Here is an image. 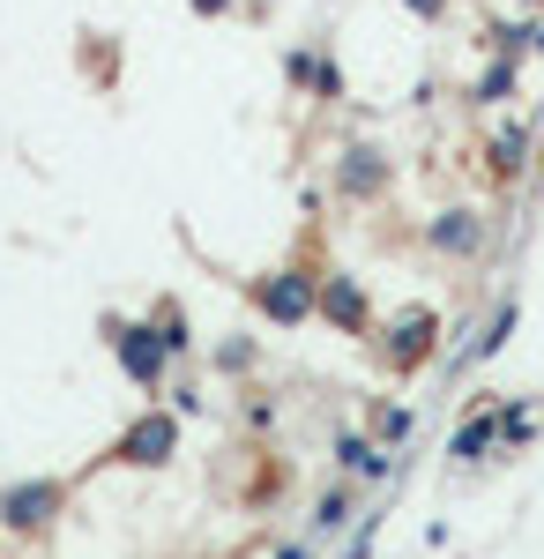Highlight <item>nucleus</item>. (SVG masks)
I'll return each mask as SVG.
<instances>
[{
	"label": "nucleus",
	"mask_w": 544,
	"mask_h": 559,
	"mask_svg": "<svg viewBox=\"0 0 544 559\" xmlns=\"http://www.w3.org/2000/svg\"><path fill=\"white\" fill-rule=\"evenodd\" d=\"M314 292H321V269H269V276H253V313L276 329H306Z\"/></svg>",
	"instance_id": "f257e3e1"
},
{
	"label": "nucleus",
	"mask_w": 544,
	"mask_h": 559,
	"mask_svg": "<svg viewBox=\"0 0 544 559\" xmlns=\"http://www.w3.org/2000/svg\"><path fill=\"white\" fill-rule=\"evenodd\" d=\"M433 350H440V313H433V306H403V313L388 321V336H380V366H388V373H418Z\"/></svg>",
	"instance_id": "f03ea898"
},
{
	"label": "nucleus",
	"mask_w": 544,
	"mask_h": 559,
	"mask_svg": "<svg viewBox=\"0 0 544 559\" xmlns=\"http://www.w3.org/2000/svg\"><path fill=\"white\" fill-rule=\"evenodd\" d=\"M314 313H321L329 329H343V336H366V329H374V299H366V276H351V269H321Z\"/></svg>",
	"instance_id": "7ed1b4c3"
},
{
	"label": "nucleus",
	"mask_w": 544,
	"mask_h": 559,
	"mask_svg": "<svg viewBox=\"0 0 544 559\" xmlns=\"http://www.w3.org/2000/svg\"><path fill=\"white\" fill-rule=\"evenodd\" d=\"M388 179H395L388 150H374V142H343V157H335V194H343V202H380Z\"/></svg>",
	"instance_id": "20e7f679"
},
{
	"label": "nucleus",
	"mask_w": 544,
	"mask_h": 559,
	"mask_svg": "<svg viewBox=\"0 0 544 559\" xmlns=\"http://www.w3.org/2000/svg\"><path fill=\"white\" fill-rule=\"evenodd\" d=\"M105 336H113V358H120V366H127V373H134L142 388L165 381L172 350L157 344V329H150V321H105Z\"/></svg>",
	"instance_id": "39448f33"
},
{
	"label": "nucleus",
	"mask_w": 544,
	"mask_h": 559,
	"mask_svg": "<svg viewBox=\"0 0 544 559\" xmlns=\"http://www.w3.org/2000/svg\"><path fill=\"white\" fill-rule=\"evenodd\" d=\"M68 508V485L60 477H31V485H8L0 492V530H45V522Z\"/></svg>",
	"instance_id": "423d86ee"
},
{
	"label": "nucleus",
	"mask_w": 544,
	"mask_h": 559,
	"mask_svg": "<svg viewBox=\"0 0 544 559\" xmlns=\"http://www.w3.org/2000/svg\"><path fill=\"white\" fill-rule=\"evenodd\" d=\"M172 448H179V418L157 411V418H134V426L113 440V463H142V471H157V463H172Z\"/></svg>",
	"instance_id": "0eeeda50"
},
{
	"label": "nucleus",
	"mask_w": 544,
	"mask_h": 559,
	"mask_svg": "<svg viewBox=\"0 0 544 559\" xmlns=\"http://www.w3.org/2000/svg\"><path fill=\"white\" fill-rule=\"evenodd\" d=\"M425 247L448 261H477L485 247H493V231H485V216L477 210H440L433 224H425Z\"/></svg>",
	"instance_id": "6e6552de"
},
{
	"label": "nucleus",
	"mask_w": 544,
	"mask_h": 559,
	"mask_svg": "<svg viewBox=\"0 0 544 559\" xmlns=\"http://www.w3.org/2000/svg\"><path fill=\"white\" fill-rule=\"evenodd\" d=\"M485 165H493V179H522V173H530V128H522V120L493 128V142H485Z\"/></svg>",
	"instance_id": "1a4fd4ad"
},
{
	"label": "nucleus",
	"mask_w": 544,
	"mask_h": 559,
	"mask_svg": "<svg viewBox=\"0 0 544 559\" xmlns=\"http://www.w3.org/2000/svg\"><path fill=\"white\" fill-rule=\"evenodd\" d=\"M515 83H522L515 52H493V68H485V75L470 83V105H477V112H485V105H507V97H515Z\"/></svg>",
	"instance_id": "9d476101"
},
{
	"label": "nucleus",
	"mask_w": 544,
	"mask_h": 559,
	"mask_svg": "<svg viewBox=\"0 0 544 559\" xmlns=\"http://www.w3.org/2000/svg\"><path fill=\"white\" fill-rule=\"evenodd\" d=\"M335 463H343V477H388V471H395L374 440H358V432H343V440H335Z\"/></svg>",
	"instance_id": "9b49d317"
},
{
	"label": "nucleus",
	"mask_w": 544,
	"mask_h": 559,
	"mask_svg": "<svg viewBox=\"0 0 544 559\" xmlns=\"http://www.w3.org/2000/svg\"><path fill=\"white\" fill-rule=\"evenodd\" d=\"M493 448H500V426H493V418H470V426L456 432V463H485Z\"/></svg>",
	"instance_id": "f8f14e48"
},
{
	"label": "nucleus",
	"mask_w": 544,
	"mask_h": 559,
	"mask_svg": "<svg viewBox=\"0 0 544 559\" xmlns=\"http://www.w3.org/2000/svg\"><path fill=\"white\" fill-rule=\"evenodd\" d=\"M314 530H321V537H335V530H351V485H335L329 500L314 508Z\"/></svg>",
	"instance_id": "ddd939ff"
},
{
	"label": "nucleus",
	"mask_w": 544,
	"mask_h": 559,
	"mask_svg": "<svg viewBox=\"0 0 544 559\" xmlns=\"http://www.w3.org/2000/svg\"><path fill=\"white\" fill-rule=\"evenodd\" d=\"M150 329H157V344H165L172 358H179V350L194 344V329H187V321H179V306H157V321H150Z\"/></svg>",
	"instance_id": "4468645a"
},
{
	"label": "nucleus",
	"mask_w": 544,
	"mask_h": 559,
	"mask_svg": "<svg viewBox=\"0 0 544 559\" xmlns=\"http://www.w3.org/2000/svg\"><path fill=\"white\" fill-rule=\"evenodd\" d=\"M314 68H321L314 45H292V52H284V83H292V90H314Z\"/></svg>",
	"instance_id": "2eb2a0df"
},
{
	"label": "nucleus",
	"mask_w": 544,
	"mask_h": 559,
	"mask_svg": "<svg viewBox=\"0 0 544 559\" xmlns=\"http://www.w3.org/2000/svg\"><path fill=\"white\" fill-rule=\"evenodd\" d=\"M507 329H515V299H507L500 313H493V329H485V336H477V350H470V358H493V350L507 344Z\"/></svg>",
	"instance_id": "dca6fc26"
},
{
	"label": "nucleus",
	"mask_w": 544,
	"mask_h": 559,
	"mask_svg": "<svg viewBox=\"0 0 544 559\" xmlns=\"http://www.w3.org/2000/svg\"><path fill=\"white\" fill-rule=\"evenodd\" d=\"M335 97H343V68L321 52V68H314V105H335Z\"/></svg>",
	"instance_id": "f3484780"
},
{
	"label": "nucleus",
	"mask_w": 544,
	"mask_h": 559,
	"mask_svg": "<svg viewBox=\"0 0 544 559\" xmlns=\"http://www.w3.org/2000/svg\"><path fill=\"white\" fill-rule=\"evenodd\" d=\"M216 366H224V373H247V366H253V344H224V350H216Z\"/></svg>",
	"instance_id": "a211bd4d"
},
{
	"label": "nucleus",
	"mask_w": 544,
	"mask_h": 559,
	"mask_svg": "<svg viewBox=\"0 0 544 559\" xmlns=\"http://www.w3.org/2000/svg\"><path fill=\"white\" fill-rule=\"evenodd\" d=\"M403 8H411V15H425V23H440V15H448V0H403Z\"/></svg>",
	"instance_id": "6ab92c4d"
},
{
	"label": "nucleus",
	"mask_w": 544,
	"mask_h": 559,
	"mask_svg": "<svg viewBox=\"0 0 544 559\" xmlns=\"http://www.w3.org/2000/svg\"><path fill=\"white\" fill-rule=\"evenodd\" d=\"M187 8H194L202 23H216V15H232V0H187Z\"/></svg>",
	"instance_id": "aec40b11"
},
{
	"label": "nucleus",
	"mask_w": 544,
	"mask_h": 559,
	"mask_svg": "<svg viewBox=\"0 0 544 559\" xmlns=\"http://www.w3.org/2000/svg\"><path fill=\"white\" fill-rule=\"evenodd\" d=\"M522 45H530V52H544V15L530 23V31H522Z\"/></svg>",
	"instance_id": "412c9836"
},
{
	"label": "nucleus",
	"mask_w": 544,
	"mask_h": 559,
	"mask_svg": "<svg viewBox=\"0 0 544 559\" xmlns=\"http://www.w3.org/2000/svg\"><path fill=\"white\" fill-rule=\"evenodd\" d=\"M276 559H314V552H306V545H284V552H276Z\"/></svg>",
	"instance_id": "4be33fe9"
},
{
	"label": "nucleus",
	"mask_w": 544,
	"mask_h": 559,
	"mask_svg": "<svg viewBox=\"0 0 544 559\" xmlns=\"http://www.w3.org/2000/svg\"><path fill=\"white\" fill-rule=\"evenodd\" d=\"M530 187H537V194H544V157H537V165H530Z\"/></svg>",
	"instance_id": "5701e85b"
},
{
	"label": "nucleus",
	"mask_w": 544,
	"mask_h": 559,
	"mask_svg": "<svg viewBox=\"0 0 544 559\" xmlns=\"http://www.w3.org/2000/svg\"><path fill=\"white\" fill-rule=\"evenodd\" d=\"M530 8H544V0H530Z\"/></svg>",
	"instance_id": "b1692460"
}]
</instances>
